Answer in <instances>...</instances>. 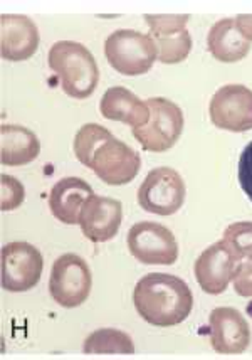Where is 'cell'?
<instances>
[{
  "label": "cell",
  "instance_id": "6da1fadb",
  "mask_svg": "<svg viewBox=\"0 0 252 360\" xmlns=\"http://www.w3.org/2000/svg\"><path fill=\"white\" fill-rule=\"evenodd\" d=\"M76 158L108 186H126L140 172L142 158L108 128L86 123L74 136Z\"/></svg>",
  "mask_w": 252,
  "mask_h": 360
},
{
  "label": "cell",
  "instance_id": "7a4b0ae2",
  "mask_svg": "<svg viewBox=\"0 0 252 360\" xmlns=\"http://www.w3.org/2000/svg\"><path fill=\"white\" fill-rule=\"evenodd\" d=\"M133 303L145 321L165 328L189 319L194 295L182 278L168 273H148L136 283Z\"/></svg>",
  "mask_w": 252,
  "mask_h": 360
},
{
  "label": "cell",
  "instance_id": "3957f363",
  "mask_svg": "<svg viewBox=\"0 0 252 360\" xmlns=\"http://www.w3.org/2000/svg\"><path fill=\"white\" fill-rule=\"evenodd\" d=\"M49 68L61 81L62 91L76 100H86L95 93L100 70L86 46L74 41H59L48 54Z\"/></svg>",
  "mask_w": 252,
  "mask_h": 360
},
{
  "label": "cell",
  "instance_id": "277c9868",
  "mask_svg": "<svg viewBox=\"0 0 252 360\" xmlns=\"http://www.w3.org/2000/svg\"><path fill=\"white\" fill-rule=\"evenodd\" d=\"M105 56L119 75L140 76L152 70L158 59L157 46L148 34L119 29L105 42Z\"/></svg>",
  "mask_w": 252,
  "mask_h": 360
},
{
  "label": "cell",
  "instance_id": "5b68a950",
  "mask_svg": "<svg viewBox=\"0 0 252 360\" xmlns=\"http://www.w3.org/2000/svg\"><path fill=\"white\" fill-rule=\"evenodd\" d=\"M150 120L147 125L133 128V136L147 152H166L177 143L183 131V113L180 106L166 98H150Z\"/></svg>",
  "mask_w": 252,
  "mask_h": 360
},
{
  "label": "cell",
  "instance_id": "8992f818",
  "mask_svg": "<svg viewBox=\"0 0 252 360\" xmlns=\"http://www.w3.org/2000/svg\"><path fill=\"white\" fill-rule=\"evenodd\" d=\"M91 269L81 256L67 252L54 261L49 276V293L59 307L83 305L91 293Z\"/></svg>",
  "mask_w": 252,
  "mask_h": 360
},
{
  "label": "cell",
  "instance_id": "52a82bcc",
  "mask_svg": "<svg viewBox=\"0 0 252 360\" xmlns=\"http://www.w3.org/2000/svg\"><path fill=\"white\" fill-rule=\"evenodd\" d=\"M185 182L177 170L170 167L153 169L138 188V204L147 212L157 216H172L185 202Z\"/></svg>",
  "mask_w": 252,
  "mask_h": 360
},
{
  "label": "cell",
  "instance_id": "ba28073f",
  "mask_svg": "<svg viewBox=\"0 0 252 360\" xmlns=\"http://www.w3.org/2000/svg\"><path fill=\"white\" fill-rule=\"evenodd\" d=\"M128 250L143 264H173L178 259V244L172 231L158 222L143 221L131 226L126 236Z\"/></svg>",
  "mask_w": 252,
  "mask_h": 360
},
{
  "label": "cell",
  "instance_id": "9c48e42d",
  "mask_svg": "<svg viewBox=\"0 0 252 360\" xmlns=\"http://www.w3.org/2000/svg\"><path fill=\"white\" fill-rule=\"evenodd\" d=\"M44 259L41 251L24 241L2 248V288L11 293L32 290L41 281Z\"/></svg>",
  "mask_w": 252,
  "mask_h": 360
},
{
  "label": "cell",
  "instance_id": "30bf717a",
  "mask_svg": "<svg viewBox=\"0 0 252 360\" xmlns=\"http://www.w3.org/2000/svg\"><path fill=\"white\" fill-rule=\"evenodd\" d=\"M212 123L220 130L242 134L252 130V89L242 84H225L208 105Z\"/></svg>",
  "mask_w": 252,
  "mask_h": 360
},
{
  "label": "cell",
  "instance_id": "8fae6325",
  "mask_svg": "<svg viewBox=\"0 0 252 360\" xmlns=\"http://www.w3.org/2000/svg\"><path fill=\"white\" fill-rule=\"evenodd\" d=\"M241 264L242 258H239L236 251L220 239L208 246L195 261V280L205 293L220 295L227 290Z\"/></svg>",
  "mask_w": 252,
  "mask_h": 360
},
{
  "label": "cell",
  "instance_id": "7c38bea8",
  "mask_svg": "<svg viewBox=\"0 0 252 360\" xmlns=\"http://www.w3.org/2000/svg\"><path fill=\"white\" fill-rule=\"evenodd\" d=\"M190 15L183 14H148L145 20L150 25V34L157 46L158 61L164 64L182 63L192 51V37L187 31Z\"/></svg>",
  "mask_w": 252,
  "mask_h": 360
},
{
  "label": "cell",
  "instance_id": "4fadbf2b",
  "mask_svg": "<svg viewBox=\"0 0 252 360\" xmlns=\"http://www.w3.org/2000/svg\"><path fill=\"white\" fill-rule=\"evenodd\" d=\"M212 349L220 355H239L249 347L251 328L244 315L236 308L220 307L208 316Z\"/></svg>",
  "mask_w": 252,
  "mask_h": 360
},
{
  "label": "cell",
  "instance_id": "5bb4252c",
  "mask_svg": "<svg viewBox=\"0 0 252 360\" xmlns=\"http://www.w3.org/2000/svg\"><path fill=\"white\" fill-rule=\"evenodd\" d=\"M123 221V204L111 197L91 194L81 209L79 226L84 238L106 243L118 234Z\"/></svg>",
  "mask_w": 252,
  "mask_h": 360
},
{
  "label": "cell",
  "instance_id": "9a60e30c",
  "mask_svg": "<svg viewBox=\"0 0 252 360\" xmlns=\"http://www.w3.org/2000/svg\"><path fill=\"white\" fill-rule=\"evenodd\" d=\"M39 47L37 25L27 15L4 14L0 17V54L6 61H27Z\"/></svg>",
  "mask_w": 252,
  "mask_h": 360
},
{
  "label": "cell",
  "instance_id": "2e32d148",
  "mask_svg": "<svg viewBox=\"0 0 252 360\" xmlns=\"http://www.w3.org/2000/svg\"><path fill=\"white\" fill-rule=\"evenodd\" d=\"M93 192L86 180L64 177L54 184L49 194V207L53 216L64 224H79L81 209Z\"/></svg>",
  "mask_w": 252,
  "mask_h": 360
},
{
  "label": "cell",
  "instance_id": "e0dca14e",
  "mask_svg": "<svg viewBox=\"0 0 252 360\" xmlns=\"http://www.w3.org/2000/svg\"><path fill=\"white\" fill-rule=\"evenodd\" d=\"M100 111L105 118L140 128L150 120V108L135 93L123 86H113L102 94Z\"/></svg>",
  "mask_w": 252,
  "mask_h": 360
},
{
  "label": "cell",
  "instance_id": "ac0fdd59",
  "mask_svg": "<svg viewBox=\"0 0 252 360\" xmlns=\"http://www.w3.org/2000/svg\"><path fill=\"white\" fill-rule=\"evenodd\" d=\"M41 153V141L34 131L20 125L0 128V162L2 165L22 167L36 160Z\"/></svg>",
  "mask_w": 252,
  "mask_h": 360
},
{
  "label": "cell",
  "instance_id": "d6986e66",
  "mask_svg": "<svg viewBox=\"0 0 252 360\" xmlns=\"http://www.w3.org/2000/svg\"><path fill=\"white\" fill-rule=\"evenodd\" d=\"M207 49L217 61L237 63L249 53L251 42L239 31L236 19H220L208 31Z\"/></svg>",
  "mask_w": 252,
  "mask_h": 360
},
{
  "label": "cell",
  "instance_id": "ffe728a7",
  "mask_svg": "<svg viewBox=\"0 0 252 360\" xmlns=\"http://www.w3.org/2000/svg\"><path fill=\"white\" fill-rule=\"evenodd\" d=\"M84 354H133L135 345L128 333L117 328H100L93 332L83 347Z\"/></svg>",
  "mask_w": 252,
  "mask_h": 360
},
{
  "label": "cell",
  "instance_id": "44dd1931",
  "mask_svg": "<svg viewBox=\"0 0 252 360\" xmlns=\"http://www.w3.org/2000/svg\"><path fill=\"white\" fill-rule=\"evenodd\" d=\"M222 239L236 251L239 258L252 261V221H241L230 224L224 231Z\"/></svg>",
  "mask_w": 252,
  "mask_h": 360
},
{
  "label": "cell",
  "instance_id": "7402d4cb",
  "mask_svg": "<svg viewBox=\"0 0 252 360\" xmlns=\"http://www.w3.org/2000/svg\"><path fill=\"white\" fill-rule=\"evenodd\" d=\"M0 192H2V197H0V209L2 211H14L22 205L25 199L22 182L7 174L0 175Z\"/></svg>",
  "mask_w": 252,
  "mask_h": 360
},
{
  "label": "cell",
  "instance_id": "603a6c76",
  "mask_svg": "<svg viewBox=\"0 0 252 360\" xmlns=\"http://www.w3.org/2000/svg\"><path fill=\"white\" fill-rule=\"evenodd\" d=\"M237 177L242 191L252 202V141L247 143V147L242 150L241 158H239Z\"/></svg>",
  "mask_w": 252,
  "mask_h": 360
},
{
  "label": "cell",
  "instance_id": "cb8c5ba5",
  "mask_svg": "<svg viewBox=\"0 0 252 360\" xmlns=\"http://www.w3.org/2000/svg\"><path fill=\"white\" fill-rule=\"evenodd\" d=\"M234 290L239 297L252 298V261L242 263L234 276Z\"/></svg>",
  "mask_w": 252,
  "mask_h": 360
},
{
  "label": "cell",
  "instance_id": "d4e9b609",
  "mask_svg": "<svg viewBox=\"0 0 252 360\" xmlns=\"http://www.w3.org/2000/svg\"><path fill=\"white\" fill-rule=\"evenodd\" d=\"M236 24L242 36L252 42V14H241L236 17Z\"/></svg>",
  "mask_w": 252,
  "mask_h": 360
},
{
  "label": "cell",
  "instance_id": "484cf974",
  "mask_svg": "<svg viewBox=\"0 0 252 360\" xmlns=\"http://www.w3.org/2000/svg\"><path fill=\"white\" fill-rule=\"evenodd\" d=\"M247 315L252 316V302H249V305H247Z\"/></svg>",
  "mask_w": 252,
  "mask_h": 360
}]
</instances>
